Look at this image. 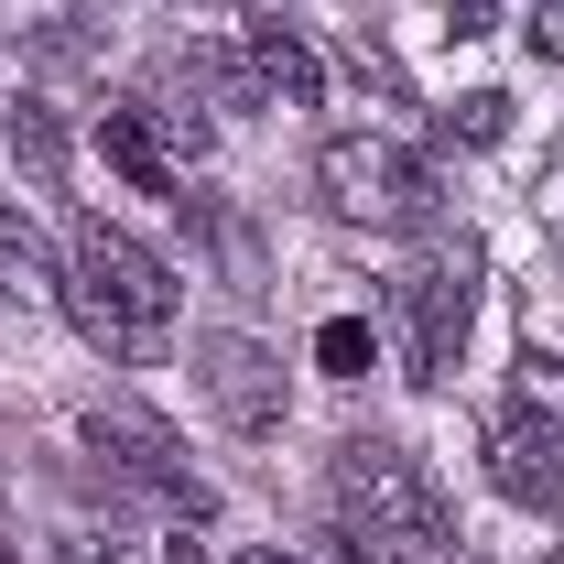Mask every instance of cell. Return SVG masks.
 <instances>
[{
  "mask_svg": "<svg viewBox=\"0 0 564 564\" xmlns=\"http://www.w3.org/2000/svg\"><path fill=\"white\" fill-rule=\"evenodd\" d=\"M0 141H11V163H22V174H33V185H44V196H55V185H66V120H55V109H44V98H11V120H0Z\"/></svg>",
  "mask_w": 564,
  "mask_h": 564,
  "instance_id": "cell-12",
  "label": "cell"
},
{
  "mask_svg": "<svg viewBox=\"0 0 564 564\" xmlns=\"http://www.w3.org/2000/svg\"><path fill=\"white\" fill-rule=\"evenodd\" d=\"M0 282H11V293H66V272L44 261V228L22 217V196H11V185H0Z\"/></svg>",
  "mask_w": 564,
  "mask_h": 564,
  "instance_id": "cell-13",
  "label": "cell"
},
{
  "mask_svg": "<svg viewBox=\"0 0 564 564\" xmlns=\"http://www.w3.org/2000/svg\"><path fill=\"white\" fill-rule=\"evenodd\" d=\"M76 445H87V467H98L109 489H131V499H152V510H185V521H207V489H196V467H185L174 423L131 413V402H98V413L76 423Z\"/></svg>",
  "mask_w": 564,
  "mask_h": 564,
  "instance_id": "cell-4",
  "label": "cell"
},
{
  "mask_svg": "<svg viewBox=\"0 0 564 564\" xmlns=\"http://www.w3.org/2000/svg\"><path fill=\"white\" fill-rule=\"evenodd\" d=\"M326 564H413V554L380 543V532H348V521H337V532H326Z\"/></svg>",
  "mask_w": 564,
  "mask_h": 564,
  "instance_id": "cell-18",
  "label": "cell"
},
{
  "mask_svg": "<svg viewBox=\"0 0 564 564\" xmlns=\"http://www.w3.org/2000/svg\"><path fill=\"white\" fill-rule=\"evenodd\" d=\"M141 120L163 131V152H196V163H207V152H217V120H207V109H196V98H185V87H174V98H152Z\"/></svg>",
  "mask_w": 564,
  "mask_h": 564,
  "instance_id": "cell-15",
  "label": "cell"
},
{
  "mask_svg": "<svg viewBox=\"0 0 564 564\" xmlns=\"http://www.w3.org/2000/svg\"><path fill=\"white\" fill-rule=\"evenodd\" d=\"M98 152H109V174H120L131 196H174V152H163V131H152L141 109H109V120H98Z\"/></svg>",
  "mask_w": 564,
  "mask_h": 564,
  "instance_id": "cell-9",
  "label": "cell"
},
{
  "mask_svg": "<svg viewBox=\"0 0 564 564\" xmlns=\"http://www.w3.org/2000/svg\"><path fill=\"white\" fill-rule=\"evenodd\" d=\"M185 87L217 98V109H272L261 76H250V55H239V33H196V44H185Z\"/></svg>",
  "mask_w": 564,
  "mask_h": 564,
  "instance_id": "cell-10",
  "label": "cell"
},
{
  "mask_svg": "<svg viewBox=\"0 0 564 564\" xmlns=\"http://www.w3.org/2000/svg\"><path fill=\"white\" fill-rule=\"evenodd\" d=\"M369 358H380V337H369L358 315H326V326H315V369H326V380H369Z\"/></svg>",
  "mask_w": 564,
  "mask_h": 564,
  "instance_id": "cell-14",
  "label": "cell"
},
{
  "mask_svg": "<svg viewBox=\"0 0 564 564\" xmlns=\"http://www.w3.org/2000/svg\"><path fill=\"white\" fill-rule=\"evenodd\" d=\"M196 391H207V413L228 434H282L293 413V380H282V358L261 337H239V326H207L196 337Z\"/></svg>",
  "mask_w": 564,
  "mask_h": 564,
  "instance_id": "cell-6",
  "label": "cell"
},
{
  "mask_svg": "<svg viewBox=\"0 0 564 564\" xmlns=\"http://www.w3.org/2000/svg\"><path fill=\"white\" fill-rule=\"evenodd\" d=\"M66 282L76 293H98V304H120L141 337H174V304H185V282L163 250H141L131 228H109V217H76L66 239Z\"/></svg>",
  "mask_w": 564,
  "mask_h": 564,
  "instance_id": "cell-5",
  "label": "cell"
},
{
  "mask_svg": "<svg viewBox=\"0 0 564 564\" xmlns=\"http://www.w3.org/2000/svg\"><path fill=\"white\" fill-rule=\"evenodd\" d=\"M239 564H293V554H272V543H250V554H239Z\"/></svg>",
  "mask_w": 564,
  "mask_h": 564,
  "instance_id": "cell-22",
  "label": "cell"
},
{
  "mask_svg": "<svg viewBox=\"0 0 564 564\" xmlns=\"http://www.w3.org/2000/svg\"><path fill=\"white\" fill-rule=\"evenodd\" d=\"M326 499H337L348 532H380V543H402L413 564L445 543V499H434V478H423V456L391 445V434H348L337 467H326Z\"/></svg>",
  "mask_w": 564,
  "mask_h": 564,
  "instance_id": "cell-1",
  "label": "cell"
},
{
  "mask_svg": "<svg viewBox=\"0 0 564 564\" xmlns=\"http://www.w3.org/2000/svg\"><path fill=\"white\" fill-rule=\"evenodd\" d=\"M239 55H250V76H261L272 109H315V98H326V55H315L293 22H239Z\"/></svg>",
  "mask_w": 564,
  "mask_h": 564,
  "instance_id": "cell-7",
  "label": "cell"
},
{
  "mask_svg": "<svg viewBox=\"0 0 564 564\" xmlns=\"http://www.w3.org/2000/svg\"><path fill=\"white\" fill-rule=\"evenodd\" d=\"M348 76H358V87H380V98H402V66H391V55H380L369 33H358V44H348Z\"/></svg>",
  "mask_w": 564,
  "mask_h": 564,
  "instance_id": "cell-20",
  "label": "cell"
},
{
  "mask_svg": "<svg viewBox=\"0 0 564 564\" xmlns=\"http://www.w3.org/2000/svg\"><path fill=\"white\" fill-rule=\"evenodd\" d=\"M510 423H521V434H543V445L564 434V358L543 348V337L510 358Z\"/></svg>",
  "mask_w": 564,
  "mask_h": 564,
  "instance_id": "cell-11",
  "label": "cell"
},
{
  "mask_svg": "<svg viewBox=\"0 0 564 564\" xmlns=\"http://www.w3.org/2000/svg\"><path fill=\"white\" fill-rule=\"evenodd\" d=\"M445 131H456V141H478V152H489V141L510 131V98H499V87H467V98L445 109Z\"/></svg>",
  "mask_w": 564,
  "mask_h": 564,
  "instance_id": "cell-16",
  "label": "cell"
},
{
  "mask_svg": "<svg viewBox=\"0 0 564 564\" xmlns=\"http://www.w3.org/2000/svg\"><path fill=\"white\" fill-rule=\"evenodd\" d=\"M489 489L521 499V510H554V521H564V467L543 456V434H521V423H499V434H489Z\"/></svg>",
  "mask_w": 564,
  "mask_h": 564,
  "instance_id": "cell-8",
  "label": "cell"
},
{
  "mask_svg": "<svg viewBox=\"0 0 564 564\" xmlns=\"http://www.w3.org/2000/svg\"><path fill=\"white\" fill-rule=\"evenodd\" d=\"M510 11H521V0H445V33H456V44H478V33L510 22Z\"/></svg>",
  "mask_w": 564,
  "mask_h": 564,
  "instance_id": "cell-19",
  "label": "cell"
},
{
  "mask_svg": "<svg viewBox=\"0 0 564 564\" xmlns=\"http://www.w3.org/2000/svg\"><path fill=\"white\" fill-rule=\"evenodd\" d=\"M554 261H564V228H554Z\"/></svg>",
  "mask_w": 564,
  "mask_h": 564,
  "instance_id": "cell-23",
  "label": "cell"
},
{
  "mask_svg": "<svg viewBox=\"0 0 564 564\" xmlns=\"http://www.w3.org/2000/svg\"><path fill=\"white\" fill-rule=\"evenodd\" d=\"M521 55L532 66H564V0H521Z\"/></svg>",
  "mask_w": 564,
  "mask_h": 564,
  "instance_id": "cell-17",
  "label": "cell"
},
{
  "mask_svg": "<svg viewBox=\"0 0 564 564\" xmlns=\"http://www.w3.org/2000/svg\"><path fill=\"white\" fill-rule=\"evenodd\" d=\"M467 315H478V239H445L423 272L391 282V337H402V380H445L467 348Z\"/></svg>",
  "mask_w": 564,
  "mask_h": 564,
  "instance_id": "cell-3",
  "label": "cell"
},
{
  "mask_svg": "<svg viewBox=\"0 0 564 564\" xmlns=\"http://www.w3.org/2000/svg\"><path fill=\"white\" fill-rule=\"evenodd\" d=\"M543 564H564V554H543Z\"/></svg>",
  "mask_w": 564,
  "mask_h": 564,
  "instance_id": "cell-24",
  "label": "cell"
},
{
  "mask_svg": "<svg viewBox=\"0 0 564 564\" xmlns=\"http://www.w3.org/2000/svg\"><path fill=\"white\" fill-rule=\"evenodd\" d=\"M66 564H109V554H98V543H66Z\"/></svg>",
  "mask_w": 564,
  "mask_h": 564,
  "instance_id": "cell-21",
  "label": "cell"
},
{
  "mask_svg": "<svg viewBox=\"0 0 564 564\" xmlns=\"http://www.w3.org/2000/svg\"><path fill=\"white\" fill-rule=\"evenodd\" d=\"M315 196L348 228H423L434 217V163L391 131H337L315 152Z\"/></svg>",
  "mask_w": 564,
  "mask_h": 564,
  "instance_id": "cell-2",
  "label": "cell"
}]
</instances>
